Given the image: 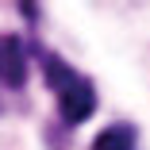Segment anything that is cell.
I'll list each match as a JSON object with an SVG mask.
<instances>
[{
  "label": "cell",
  "instance_id": "obj_1",
  "mask_svg": "<svg viewBox=\"0 0 150 150\" xmlns=\"http://www.w3.org/2000/svg\"><path fill=\"white\" fill-rule=\"evenodd\" d=\"M42 69H46V85L54 88V96H58L62 123H69V127L85 123V119L96 112V88H93V81H88L85 73H77L69 62H62L58 54L42 58Z\"/></svg>",
  "mask_w": 150,
  "mask_h": 150
},
{
  "label": "cell",
  "instance_id": "obj_2",
  "mask_svg": "<svg viewBox=\"0 0 150 150\" xmlns=\"http://www.w3.org/2000/svg\"><path fill=\"white\" fill-rule=\"evenodd\" d=\"M27 81V46L19 35H0V85L23 88Z\"/></svg>",
  "mask_w": 150,
  "mask_h": 150
},
{
  "label": "cell",
  "instance_id": "obj_3",
  "mask_svg": "<svg viewBox=\"0 0 150 150\" xmlns=\"http://www.w3.org/2000/svg\"><path fill=\"white\" fill-rule=\"evenodd\" d=\"M135 142H139V127L135 123H108L93 139L88 150H135Z\"/></svg>",
  "mask_w": 150,
  "mask_h": 150
}]
</instances>
